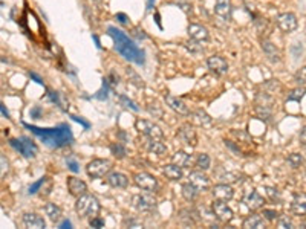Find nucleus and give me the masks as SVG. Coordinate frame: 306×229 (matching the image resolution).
<instances>
[{
  "label": "nucleus",
  "instance_id": "nucleus-1",
  "mask_svg": "<svg viewBox=\"0 0 306 229\" xmlns=\"http://www.w3.org/2000/svg\"><path fill=\"white\" fill-rule=\"evenodd\" d=\"M107 32L113 38L115 49L121 54V57H124L126 60H129V61H132L135 64H144L146 63L144 50L141 47H138L123 31L116 29L115 26H109Z\"/></svg>",
  "mask_w": 306,
  "mask_h": 229
},
{
  "label": "nucleus",
  "instance_id": "nucleus-2",
  "mask_svg": "<svg viewBox=\"0 0 306 229\" xmlns=\"http://www.w3.org/2000/svg\"><path fill=\"white\" fill-rule=\"evenodd\" d=\"M23 125L26 129H29L35 136H38L41 139V142L51 148H60V147H64L72 142V133H70L69 125H66V124H61L55 129H38V127L29 125L26 122H23Z\"/></svg>",
  "mask_w": 306,
  "mask_h": 229
},
{
  "label": "nucleus",
  "instance_id": "nucleus-3",
  "mask_svg": "<svg viewBox=\"0 0 306 229\" xmlns=\"http://www.w3.org/2000/svg\"><path fill=\"white\" fill-rule=\"evenodd\" d=\"M100 210H101V205H100L98 199L87 193L80 196L75 202V211L81 219H92V217L98 216Z\"/></svg>",
  "mask_w": 306,
  "mask_h": 229
},
{
  "label": "nucleus",
  "instance_id": "nucleus-4",
  "mask_svg": "<svg viewBox=\"0 0 306 229\" xmlns=\"http://www.w3.org/2000/svg\"><path fill=\"white\" fill-rule=\"evenodd\" d=\"M9 145L12 148H15L21 156L31 159V158H35V155L38 153V148L37 145L26 136H21L18 139H9Z\"/></svg>",
  "mask_w": 306,
  "mask_h": 229
},
{
  "label": "nucleus",
  "instance_id": "nucleus-5",
  "mask_svg": "<svg viewBox=\"0 0 306 229\" xmlns=\"http://www.w3.org/2000/svg\"><path fill=\"white\" fill-rule=\"evenodd\" d=\"M112 170V164L107 159H93L87 164L86 171L92 179H100L104 177L106 174H109V171Z\"/></svg>",
  "mask_w": 306,
  "mask_h": 229
},
{
  "label": "nucleus",
  "instance_id": "nucleus-6",
  "mask_svg": "<svg viewBox=\"0 0 306 229\" xmlns=\"http://www.w3.org/2000/svg\"><path fill=\"white\" fill-rule=\"evenodd\" d=\"M135 127H136V130H138L141 135H144L146 138H150V139H162V138H164V133H162V130L159 129V125H156V124L152 122V121H147V119H136Z\"/></svg>",
  "mask_w": 306,
  "mask_h": 229
},
{
  "label": "nucleus",
  "instance_id": "nucleus-7",
  "mask_svg": "<svg viewBox=\"0 0 306 229\" xmlns=\"http://www.w3.org/2000/svg\"><path fill=\"white\" fill-rule=\"evenodd\" d=\"M133 182L136 184L138 188H141L144 191H149V193H153L158 188V181L150 173H146V171L136 173L133 176Z\"/></svg>",
  "mask_w": 306,
  "mask_h": 229
},
{
  "label": "nucleus",
  "instance_id": "nucleus-8",
  "mask_svg": "<svg viewBox=\"0 0 306 229\" xmlns=\"http://www.w3.org/2000/svg\"><path fill=\"white\" fill-rule=\"evenodd\" d=\"M132 203L139 213H147V211H152L153 208H156V199L152 194H136V196H133Z\"/></svg>",
  "mask_w": 306,
  "mask_h": 229
},
{
  "label": "nucleus",
  "instance_id": "nucleus-9",
  "mask_svg": "<svg viewBox=\"0 0 306 229\" xmlns=\"http://www.w3.org/2000/svg\"><path fill=\"white\" fill-rule=\"evenodd\" d=\"M276 23L277 26L280 28V31L290 34V32H294L297 29V17L293 14V12H284V14H279L277 18H276Z\"/></svg>",
  "mask_w": 306,
  "mask_h": 229
},
{
  "label": "nucleus",
  "instance_id": "nucleus-10",
  "mask_svg": "<svg viewBox=\"0 0 306 229\" xmlns=\"http://www.w3.org/2000/svg\"><path fill=\"white\" fill-rule=\"evenodd\" d=\"M213 214L221 223H230L233 220V217H234L233 210L222 200H216L213 203Z\"/></svg>",
  "mask_w": 306,
  "mask_h": 229
},
{
  "label": "nucleus",
  "instance_id": "nucleus-11",
  "mask_svg": "<svg viewBox=\"0 0 306 229\" xmlns=\"http://www.w3.org/2000/svg\"><path fill=\"white\" fill-rule=\"evenodd\" d=\"M178 139L187 145V147H196L198 145V136H196V132L193 130V127L190 124H184L179 127L178 133H176Z\"/></svg>",
  "mask_w": 306,
  "mask_h": 229
},
{
  "label": "nucleus",
  "instance_id": "nucleus-12",
  "mask_svg": "<svg viewBox=\"0 0 306 229\" xmlns=\"http://www.w3.org/2000/svg\"><path fill=\"white\" fill-rule=\"evenodd\" d=\"M207 66H208V69H210L213 73H216V75H224V73L228 72V63H227V60L222 58V57H219V55L210 57V58L207 60Z\"/></svg>",
  "mask_w": 306,
  "mask_h": 229
},
{
  "label": "nucleus",
  "instance_id": "nucleus-13",
  "mask_svg": "<svg viewBox=\"0 0 306 229\" xmlns=\"http://www.w3.org/2000/svg\"><path fill=\"white\" fill-rule=\"evenodd\" d=\"M211 193H213V197L216 200H222V202H228V200H231L234 197V191H233V188L228 184L215 185Z\"/></svg>",
  "mask_w": 306,
  "mask_h": 229
},
{
  "label": "nucleus",
  "instance_id": "nucleus-14",
  "mask_svg": "<svg viewBox=\"0 0 306 229\" xmlns=\"http://www.w3.org/2000/svg\"><path fill=\"white\" fill-rule=\"evenodd\" d=\"M166 103H167V106L173 110V112H176L178 115H189L190 113V110H189V106L181 99V98H178V96H173V95H166Z\"/></svg>",
  "mask_w": 306,
  "mask_h": 229
},
{
  "label": "nucleus",
  "instance_id": "nucleus-15",
  "mask_svg": "<svg viewBox=\"0 0 306 229\" xmlns=\"http://www.w3.org/2000/svg\"><path fill=\"white\" fill-rule=\"evenodd\" d=\"M67 190H69V193H70L74 197H80V196L86 194L87 185H86L81 179L70 176V177H67Z\"/></svg>",
  "mask_w": 306,
  "mask_h": 229
},
{
  "label": "nucleus",
  "instance_id": "nucleus-16",
  "mask_svg": "<svg viewBox=\"0 0 306 229\" xmlns=\"http://www.w3.org/2000/svg\"><path fill=\"white\" fill-rule=\"evenodd\" d=\"M262 50H264V54L267 55V58H268L271 63H280L282 54H280V50L276 47V44H273V43L268 41V40H264V41H262Z\"/></svg>",
  "mask_w": 306,
  "mask_h": 229
},
{
  "label": "nucleus",
  "instance_id": "nucleus-17",
  "mask_svg": "<svg viewBox=\"0 0 306 229\" xmlns=\"http://www.w3.org/2000/svg\"><path fill=\"white\" fill-rule=\"evenodd\" d=\"M23 225L29 229H43L46 226V222L41 216H38L35 213H26L23 216Z\"/></svg>",
  "mask_w": 306,
  "mask_h": 229
},
{
  "label": "nucleus",
  "instance_id": "nucleus-18",
  "mask_svg": "<svg viewBox=\"0 0 306 229\" xmlns=\"http://www.w3.org/2000/svg\"><path fill=\"white\" fill-rule=\"evenodd\" d=\"M189 179H190V182H192L195 187H198L201 191H205V190L210 188V179H208L202 171H192V173L189 174Z\"/></svg>",
  "mask_w": 306,
  "mask_h": 229
},
{
  "label": "nucleus",
  "instance_id": "nucleus-19",
  "mask_svg": "<svg viewBox=\"0 0 306 229\" xmlns=\"http://www.w3.org/2000/svg\"><path fill=\"white\" fill-rule=\"evenodd\" d=\"M291 211L296 216H306V194L305 193H297L293 197L291 203Z\"/></svg>",
  "mask_w": 306,
  "mask_h": 229
},
{
  "label": "nucleus",
  "instance_id": "nucleus-20",
  "mask_svg": "<svg viewBox=\"0 0 306 229\" xmlns=\"http://www.w3.org/2000/svg\"><path fill=\"white\" fill-rule=\"evenodd\" d=\"M107 184L113 188H126L129 185V177L123 173L112 171L107 174Z\"/></svg>",
  "mask_w": 306,
  "mask_h": 229
},
{
  "label": "nucleus",
  "instance_id": "nucleus-21",
  "mask_svg": "<svg viewBox=\"0 0 306 229\" xmlns=\"http://www.w3.org/2000/svg\"><path fill=\"white\" fill-rule=\"evenodd\" d=\"M244 203L251 210V211H256V210H259V208H262L264 207V203H265V200H264V197L257 193V191H251V193H248L247 196H245V199H244Z\"/></svg>",
  "mask_w": 306,
  "mask_h": 229
},
{
  "label": "nucleus",
  "instance_id": "nucleus-22",
  "mask_svg": "<svg viewBox=\"0 0 306 229\" xmlns=\"http://www.w3.org/2000/svg\"><path fill=\"white\" fill-rule=\"evenodd\" d=\"M187 31H189V35L195 41H207L208 40V31H207V28H204L201 24H190Z\"/></svg>",
  "mask_w": 306,
  "mask_h": 229
},
{
  "label": "nucleus",
  "instance_id": "nucleus-23",
  "mask_svg": "<svg viewBox=\"0 0 306 229\" xmlns=\"http://www.w3.org/2000/svg\"><path fill=\"white\" fill-rule=\"evenodd\" d=\"M146 148H147L150 153L158 155V156H162V155L167 153V147H166V144L162 142V139H150V138H147Z\"/></svg>",
  "mask_w": 306,
  "mask_h": 229
},
{
  "label": "nucleus",
  "instance_id": "nucleus-24",
  "mask_svg": "<svg viewBox=\"0 0 306 229\" xmlns=\"http://www.w3.org/2000/svg\"><path fill=\"white\" fill-rule=\"evenodd\" d=\"M231 11H233V6H231V0H216V6H215V12L222 17V18H230L231 17Z\"/></svg>",
  "mask_w": 306,
  "mask_h": 229
},
{
  "label": "nucleus",
  "instance_id": "nucleus-25",
  "mask_svg": "<svg viewBox=\"0 0 306 229\" xmlns=\"http://www.w3.org/2000/svg\"><path fill=\"white\" fill-rule=\"evenodd\" d=\"M162 174L169 179V181H179L182 177V167L176 165V164H169L164 167Z\"/></svg>",
  "mask_w": 306,
  "mask_h": 229
},
{
  "label": "nucleus",
  "instance_id": "nucleus-26",
  "mask_svg": "<svg viewBox=\"0 0 306 229\" xmlns=\"http://www.w3.org/2000/svg\"><path fill=\"white\" fill-rule=\"evenodd\" d=\"M199 193H201V190H199L198 187H195L192 182L182 185V197H184L187 202H195V200L198 199Z\"/></svg>",
  "mask_w": 306,
  "mask_h": 229
},
{
  "label": "nucleus",
  "instance_id": "nucleus-27",
  "mask_svg": "<svg viewBox=\"0 0 306 229\" xmlns=\"http://www.w3.org/2000/svg\"><path fill=\"white\" fill-rule=\"evenodd\" d=\"M242 228L264 229L265 228V220H264V217H261L259 214H253V216H250L248 219H245V220H244V223H242Z\"/></svg>",
  "mask_w": 306,
  "mask_h": 229
},
{
  "label": "nucleus",
  "instance_id": "nucleus-28",
  "mask_svg": "<svg viewBox=\"0 0 306 229\" xmlns=\"http://www.w3.org/2000/svg\"><path fill=\"white\" fill-rule=\"evenodd\" d=\"M172 162L185 168V167H190L192 164V155L185 153V151H176L173 156H172Z\"/></svg>",
  "mask_w": 306,
  "mask_h": 229
},
{
  "label": "nucleus",
  "instance_id": "nucleus-29",
  "mask_svg": "<svg viewBox=\"0 0 306 229\" xmlns=\"http://www.w3.org/2000/svg\"><path fill=\"white\" fill-rule=\"evenodd\" d=\"M44 213H46V216L49 217V220L51 222H58L60 220V217H61V210L55 205V203H48L46 207H44Z\"/></svg>",
  "mask_w": 306,
  "mask_h": 229
},
{
  "label": "nucleus",
  "instance_id": "nucleus-30",
  "mask_svg": "<svg viewBox=\"0 0 306 229\" xmlns=\"http://www.w3.org/2000/svg\"><path fill=\"white\" fill-rule=\"evenodd\" d=\"M256 115L259 119L265 122H271L273 119V107H265V106H256Z\"/></svg>",
  "mask_w": 306,
  "mask_h": 229
},
{
  "label": "nucleus",
  "instance_id": "nucleus-31",
  "mask_svg": "<svg viewBox=\"0 0 306 229\" xmlns=\"http://www.w3.org/2000/svg\"><path fill=\"white\" fill-rule=\"evenodd\" d=\"M264 90H265L267 93H270V95L274 96L276 93H280L282 84H280L279 80H270V81H267V83L264 84Z\"/></svg>",
  "mask_w": 306,
  "mask_h": 229
},
{
  "label": "nucleus",
  "instance_id": "nucleus-32",
  "mask_svg": "<svg viewBox=\"0 0 306 229\" xmlns=\"http://www.w3.org/2000/svg\"><path fill=\"white\" fill-rule=\"evenodd\" d=\"M196 165L201 168V170H208L210 168V165H211V159H210V156L208 155H205V153H201V155H198V159H196Z\"/></svg>",
  "mask_w": 306,
  "mask_h": 229
},
{
  "label": "nucleus",
  "instance_id": "nucleus-33",
  "mask_svg": "<svg viewBox=\"0 0 306 229\" xmlns=\"http://www.w3.org/2000/svg\"><path fill=\"white\" fill-rule=\"evenodd\" d=\"M193 116H195V121H196L198 124L207 125V124H210V122H211V118H210V115H207L204 110H196V112L193 113Z\"/></svg>",
  "mask_w": 306,
  "mask_h": 229
},
{
  "label": "nucleus",
  "instance_id": "nucleus-34",
  "mask_svg": "<svg viewBox=\"0 0 306 229\" xmlns=\"http://www.w3.org/2000/svg\"><path fill=\"white\" fill-rule=\"evenodd\" d=\"M287 161H288V164H290L293 168H299V167L303 164V158H302V155H299V153L290 155V156L287 158Z\"/></svg>",
  "mask_w": 306,
  "mask_h": 229
},
{
  "label": "nucleus",
  "instance_id": "nucleus-35",
  "mask_svg": "<svg viewBox=\"0 0 306 229\" xmlns=\"http://www.w3.org/2000/svg\"><path fill=\"white\" fill-rule=\"evenodd\" d=\"M110 151H112V155H113L115 158H118V159H121V158H124V156L127 155L126 148H124L121 144H118V142L110 145Z\"/></svg>",
  "mask_w": 306,
  "mask_h": 229
},
{
  "label": "nucleus",
  "instance_id": "nucleus-36",
  "mask_svg": "<svg viewBox=\"0 0 306 229\" xmlns=\"http://www.w3.org/2000/svg\"><path fill=\"white\" fill-rule=\"evenodd\" d=\"M305 93H306L305 87L299 86L297 89H294V90L288 95V99H290V101H300V99L305 96Z\"/></svg>",
  "mask_w": 306,
  "mask_h": 229
},
{
  "label": "nucleus",
  "instance_id": "nucleus-37",
  "mask_svg": "<svg viewBox=\"0 0 306 229\" xmlns=\"http://www.w3.org/2000/svg\"><path fill=\"white\" fill-rule=\"evenodd\" d=\"M294 81L299 84V86H306V66L303 67H300L299 70H297V73H296V77H294Z\"/></svg>",
  "mask_w": 306,
  "mask_h": 229
},
{
  "label": "nucleus",
  "instance_id": "nucleus-38",
  "mask_svg": "<svg viewBox=\"0 0 306 229\" xmlns=\"http://www.w3.org/2000/svg\"><path fill=\"white\" fill-rule=\"evenodd\" d=\"M118 98H120V101H121V104H124V106H126V107H129V109H132V110H133V112H138V107H136V104H135V103H133V101H132V99H129V98H127V96H126V95H120V96H118Z\"/></svg>",
  "mask_w": 306,
  "mask_h": 229
},
{
  "label": "nucleus",
  "instance_id": "nucleus-39",
  "mask_svg": "<svg viewBox=\"0 0 306 229\" xmlns=\"http://www.w3.org/2000/svg\"><path fill=\"white\" fill-rule=\"evenodd\" d=\"M149 112H150V115H153V118H158V119L162 118V110H161V107L156 103L149 106Z\"/></svg>",
  "mask_w": 306,
  "mask_h": 229
},
{
  "label": "nucleus",
  "instance_id": "nucleus-40",
  "mask_svg": "<svg viewBox=\"0 0 306 229\" xmlns=\"http://www.w3.org/2000/svg\"><path fill=\"white\" fill-rule=\"evenodd\" d=\"M107 81H109V80H104V81H103V89L95 95V98H98V99H106V98H107V92H109V84H107Z\"/></svg>",
  "mask_w": 306,
  "mask_h": 229
},
{
  "label": "nucleus",
  "instance_id": "nucleus-41",
  "mask_svg": "<svg viewBox=\"0 0 306 229\" xmlns=\"http://www.w3.org/2000/svg\"><path fill=\"white\" fill-rule=\"evenodd\" d=\"M221 179H222L225 184H231V182H238L239 176H238L236 173H225V174L221 176Z\"/></svg>",
  "mask_w": 306,
  "mask_h": 229
},
{
  "label": "nucleus",
  "instance_id": "nucleus-42",
  "mask_svg": "<svg viewBox=\"0 0 306 229\" xmlns=\"http://www.w3.org/2000/svg\"><path fill=\"white\" fill-rule=\"evenodd\" d=\"M89 225H90V228H104V220L101 217L95 216L89 220Z\"/></svg>",
  "mask_w": 306,
  "mask_h": 229
},
{
  "label": "nucleus",
  "instance_id": "nucleus-43",
  "mask_svg": "<svg viewBox=\"0 0 306 229\" xmlns=\"http://www.w3.org/2000/svg\"><path fill=\"white\" fill-rule=\"evenodd\" d=\"M264 216H265V219H268L270 222H274V220L279 219V214H277L276 210H264Z\"/></svg>",
  "mask_w": 306,
  "mask_h": 229
},
{
  "label": "nucleus",
  "instance_id": "nucleus-44",
  "mask_svg": "<svg viewBox=\"0 0 306 229\" xmlns=\"http://www.w3.org/2000/svg\"><path fill=\"white\" fill-rule=\"evenodd\" d=\"M277 226L279 228H293V222H291V219H288V216H284L279 219Z\"/></svg>",
  "mask_w": 306,
  "mask_h": 229
},
{
  "label": "nucleus",
  "instance_id": "nucleus-45",
  "mask_svg": "<svg viewBox=\"0 0 306 229\" xmlns=\"http://www.w3.org/2000/svg\"><path fill=\"white\" fill-rule=\"evenodd\" d=\"M46 181H48V177H41V179H40L38 182L32 184V185L29 187V194H34V193H37V191L40 190V187H41V185H43V184H44Z\"/></svg>",
  "mask_w": 306,
  "mask_h": 229
},
{
  "label": "nucleus",
  "instance_id": "nucleus-46",
  "mask_svg": "<svg viewBox=\"0 0 306 229\" xmlns=\"http://www.w3.org/2000/svg\"><path fill=\"white\" fill-rule=\"evenodd\" d=\"M66 164H67V168L72 171V173H78L80 171V168H78V164H77V161H74V159H66Z\"/></svg>",
  "mask_w": 306,
  "mask_h": 229
},
{
  "label": "nucleus",
  "instance_id": "nucleus-47",
  "mask_svg": "<svg viewBox=\"0 0 306 229\" xmlns=\"http://www.w3.org/2000/svg\"><path fill=\"white\" fill-rule=\"evenodd\" d=\"M196 44H198V43H195V41H189V43H187V49H189V50H192L193 54L202 52L204 49H202L201 46H198V47H196Z\"/></svg>",
  "mask_w": 306,
  "mask_h": 229
},
{
  "label": "nucleus",
  "instance_id": "nucleus-48",
  "mask_svg": "<svg viewBox=\"0 0 306 229\" xmlns=\"http://www.w3.org/2000/svg\"><path fill=\"white\" fill-rule=\"evenodd\" d=\"M0 161H2V171H0V174H2V177H5V174L8 171V161H6V158L3 155L0 156Z\"/></svg>",
  "mask_w": 306,
  "mask_h": 229
},
{
  "label": "nucleus",
  "instance_id": "nucleus-49",
  "mask_svg": "<svg viewBox=\"0 0 306 229\" xmlns=\"http://www.w3.org/2000/svg\"><path fill=\"white\" fill-rule=\"evenodd\" d=\"M267 190V194L273 199V200H276L277 197H279V193H277V190H274V188H265Z\"/></svg>",
  "mask_w": 306,
  "mask_h": 229
},
{
  "label": "nucleus",
  "instance_id": "nucleus-50",
  "mask_svg": "<svg viewBox=\"0 0 306 229\" xmlns=\"http://www.w3.org/2000/svg\"><path fill=\"white\" fill-rule=\"evenodd\" d=\"M74 121H77V122H80L84 129H89V122L87 121H84V119H81V118H78V116H70Z\"/></svg>",
  "mask_w": 306,
  "mask_h": 229
},
{
  "label": "nucleus",
  "instance_id": "nucleus-51",
  "mask_svg": "<svg viewBox=\"0 0 306 229\" xmlns=\"http://www.w3.org/2000/svg\"><path fill=\"white\" fill-rule=\"evenodd\" d=\"M116 18L120 20V23H123V24H127V15L126 14H123V12H120V14H116Z\"/></svg>",
  "mask_w": 306,
  "mask_h": 229
},
{
  "label": "nucleus",
  "instance_id": "nucleus-52",
  "mask_svg": "<svg viewBox=\"0 0 306 229\" xmlns=\"http://www.w3.org/2000/svg\"><path fill=\"white\" fill-rule=\"evenodd\" d=\"M299 141H300V144L306 145V127L302 129V132H300V135H299Z\"/></svg>",
  "mask_w": 306,
  "mask_h": 229
},
{
  "label": "nucleus",
  "instance_id": "nucleus-53",
  "mask_svg": "<svg viewBox=\"0 0 306 229\" xmlns=\"http://www.w3.org/2000/svg\"><path fill=\"white\" fill-rule=\"evenodd\" d=\"M29 77L35 81V83H38V84H43V80L37 75V73H34V72H29Z\"/></svg>",
  "mask_w": 306,
  "mask_h": 229
},
{
  "label": "nucleus",
  "instance_id": "nucleus-54",
  "mask_svg": "<svg viewBox=\"0 0 306 229\" xmlns=\"http://www.w3.org/2000/svg\"><path fill=\"white\" fill-rule=\"evenodd\" d=\"M124 223H126V225H129V226H133V228H141V225H139L136 220H126Z\"/></svg>",
  "mask_w": 306,
  "mask_h": 229
},
{
  "label": "nucleus",
  "instance_id": "nucleus-55",
  "mask_svg": "<svg viewBox=\"0 0 306 229\" xmlns=\"http://www.w3.org/2000/svg\"><path fill=\"white\" fill-rule=\"evenodd\" d=\"M38 115H40V109H38V107H35V109H32V110H31V116H34V118H38Z\"/></svg>",
  "mask_w": 306,
  "mask_h": 229
},
{
  "label": "nucleus",
  "instance_id": "nucleus-56",
  "mask_svg": "<svg viewBox=\"0 0 306 229\" xmlns=\"http://www.w3.org/2000/svg\"><path fill=\"white\" fill-rule=\"evenodd\" d=\"M70 226H72V225H70V222H69V220H64V222L60 225V228H70Z\"/></svg>",
  "mask_w": 306,
  "mask_h": 229
},
{
  "label": "nucleus",
  "instance_id": "nucleus-57",
  "mask_svg": "<svg viewBox=\"0 0 306 229\" xmlns=\"http://www.w3.org/2000/svg\"><path fill=\"white\" fill-rule=\"evenodd\" d=\"M153 5H155V0H147V11H152Z\"/></svg>",
  "mask_w": 306,
  "mask_h": 229
},
{
  "label": "nucleus",
  "instance_id": "nucleus-58",
  "mask_svg": "<svg viewBox=\"0 0 306 229\" xmlns=\"http://www.w3.org/2000/svg\"><path fill=\"white\" fill-rule=\"evenodd\" d=\"M2 115L5 116V118H9V113L6 112V109H5V106L2 104Z\"/></svg>",
  "mask_w": 306,
  "mask_h": 229
},
{
  "label": "nucleus",
  "instance_id": "nucleus-59",
  "mask_svg": "<svg viewBox=\"0 0 306 229\" xmlns=\"http://www.w3.org/2000/svg\"><path fill=\"white\" fill-rule=\"evenodd\" d=\"M93 40H95V43H97V47H100V40H98V37L93 35Z\"/></svg>",
  "mask_w": 306,
  "mask_h": 229
}]
</instances>
